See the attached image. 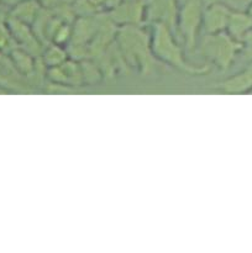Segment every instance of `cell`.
I'll use <instances>...</instances> for the list:
<instances>
[{
  "mask_svg": "<svg viewBox=\"0 0 252 253\" xmlns=\"http://www.w3.org/2000/svg\"><path fill=\"white\" fill-rule=\"evenodd\" d=\"M150 36L152 52L160 63L167 64L175 71L190 77H202L211 71L209 63L193 64L188 62L180 40L166 24H150Z\"/></svg>",
  "mask_w": 252,
  "mask_h": 253,
  "instance_id": "cell-1",
  "label": "cell"
},
{
  "mask_svg": "<svg viewBox=\"0 0 252 253\" xmlns=\"http://www.w3.org/2000/svg\"><path fill=\"white\" fill-rule=\"evenodd\" d=\"M115 41L126 66L142 76L152 73L160 63L152 52L150 31H146L142 25L119 26Z\"/></svg>",
  "mask_w": 252,
  "mask_h": 253,
  "instance_id": "cell-2",
  "label": "cell"
},
{
  "mask_svg": "<svg viewBox=\"0 0 252 253\" xmlns=\"http://www.w3.org/2000/svg\"><path fill=\"white\" fill-rule=\"evenodd\" d=\"M244 42L234 39L227 31L205 34L200 44V52L210 66L219 71H227L242 53Z\"/></svg>",
  "mask_w": 252,
  "mask_h": 253,
  "instance_id": "cell-3",
  "label": "cell"
},
{
  "mask_svg": "<svg viewBox=\"0 0 252 253\" xmlns=\"http://www.w3.org/2000/svg\"><path fill=\"white\" fill-rule=\"evenodd\" d=\"M203 7L202 0H185L178 11V37L189 51L197 46L198 34L202 29Z\"/></svg>",
  "mask_w": 252,
  "mask_h": 253,
  "instance_id": "cell-4",
  "label": "cell"
},
{
  "mask_svg": "<svg viewBox=\"0 0 252 253\" xmlns=\"http://www.w3.org/2000/svg\"><path fill=\"white\" fill-rule=\"evenodd\" d=\"M46 79L53 86L59 88H79L84 85L82 76L81 62L68 58L66 62L56 67L46 69Z\"/></svg>",
  "mask_w": 252,
  "mask_h": 253,
  "instance_id": "cell-5",
  "label": "cell"
},
{
  "mask_svg": "<svg viewBox=\"0 0 252 253\" xmlns=\"http://www.w3.org/2000/svg\"><path fill=\"white\" fill-rule=\"evenodd\" d=\"M146 1L147 0H121L109 10V16L118 26L146 24Z\"/></svg>",
  "mask_w": 252,
  "mask_h": 253,
  "instance_id": "cell-6",
  "label": "cell"
},
{
  "mask_svg": "<svg viewBox=\"0 0 252 253\" xmlns=\"http://www.w3.org/2000/svg\"><path fill=\"white\" fill-rule=\"evenodd\" d=\"M178 11H179V7L177 6L175 0H147L146 1V24L162 22L169 26L178 36Z\"/></svg>",
  "mask_w": 252,
  "mask_h": 253,
  "instance_id": "cell-7",
  "label": "cell"
},
{
  "mask_svg": "<svg viewBox=\"0 0 252 253\" xmlns=\"http://www.w3.org/2000/svg\"><path fill=\"white\" fill-rule=\"evenodd\" d=\"M231 9L227 4L215 2L203 7L202 29L205 34H217L226 31Z\"/></svg>",
  "mask_w": 252,
  "mask_h": 253,
  "instance_id": "cell-8",
  "label": "cell"
},
{
  "mask_svg": "<svg viewBox=\"0 0 252 253\" xmlns=\"http://www.w3.org/2000/svg\"><path fill=\"white\" fill-rule=\"evenodd\" d=\"M214 89L225 94H245L252 91V59L237 73L214 84Z\"/></svg>",
  "mask_w": 252,
  "mask_h": 253,
  "instance_id": "cell-9",
  "label": "cell"
},
{
  "mask_svg": "<svg viewBox=\"0 0 252 253\" xmlns=\"http://www.w3.org/2000/svg\"><path fill=\"white\" fill-rule=\"evenodd\" d=\"M226 31L234 39L244 42L247 35L252 31V16L247 14V11H239V10L231 9Z\"/></svg>",
  "mask_w": 252,
  "mask_h": 253,
  "instance_id": "cell-10",
  "label": "cell"
},
{
  "mask_svg": "<svg viewBox=\"0 0 252 253\" xmlns=\"http://www.w3.org/2000/svg\"><path fill=\"white\" fill-rule=\"evenodd\" d=\"M41 10L42 5L40 4L39 0H24V1L15 5L14 7H11L7 14H9V16L32 26L39 17Z\"/></svg>",
  "mask_w": 252,
  "mask_h": 253,
  "instance_id": "cell-11",
  "label": "cell"
},
{
  "mask_svg": "<svg viewBox=\"0 0 252 253\" xmlns=\"http://www.w3.org/2000/svg\"><path fill=\"white\" fill-rule=\"evenodd\" d=\"M40 58H41L42 63L47 69L51 68V67L59 66L71 57H69L68 48L66 46H61V44H56L51 42V43L44 47Z\"/></svg>",
  "mask_w": 252,
  "mask_h": 253,
  "instance_id": "cell-12",
  "label": "cell"
},
{
  "mask_svg": "<svg viewBox=\"0 0 252 253\" xmlns=\"http://www.w3.org/2000/svg\"><path fill=\"white\" fill-rule=\"evenodd\" d=\"M15 47L17 46L7 25V14L0 10V52L7 54Z\"/></svg>",
  "mask_w": 252,
  "mask_h": 253,
  "instance_id": "cell-13",
  "label": "cell"
},
{
  "mask_svg": "<svg viewBox=\"0 0 252 253\" xmlns=\"http://www.w3.org/2000/svg\"><path fill=\"white\" fill-rule=\"evenodd\" d=\"M0 88L4 89L6 93H12V91H17V93H24V91H30L29 85L21 82H16L14 79L9 78L5 76L4 73L0 72Z\"/></svg>",
  "mask_w": 252,
  "mask_h": 253,
  "instance_id": "cell-14",
  "label": "cell"
},
{
  "mask_svg": "<svg viewBox=\"0 0 252 253\" xmlns=\"http://www.w3.org/2000/svg\"><path fill=\"white\" fill-rule=\"evenodd\" d=\"M1 1V6L7 7V9H11L15 5H17L19 2L24 1V0H0Z\"/></svg>",
  "mask_w": 252,
  "mask_h": 253,
  "instance_id": "cell-15",
  "label": "cell"
},
{
  "mask_svg": "<svg viewBox=\"0 0 252 253\" xmlns=\"http://www.w3.org/2000/svg\"><path fill=\"white\" fill-rule=\"evenodd\" d=\"M230 0H202L203 6H207V5L215 4V2H221V4H227Z\"/></svg>",
  "mask_w": 252,
  "mask_h": 253,
  "instance_id": "cell-16",
  "label": "cell"
},
{
  "mask_svg": "<svg viewBox=\"0 0 252 253\" xmlns=\"http://www.w3.org/2000/svg\"><path fill=\"white\" fill-rule=\"evenodd\" d=\"M246 11H247V14L251 15V16H252V1L250 2V4H249V6H247V10H246Z\"/></svg>",
  "mask_w": 252,
  "mask_h": 253,
  "instance_id": "cell-17",
  "label": "cell"
},
{
  "mask_svg": "<svg viewBox=\"0 0 252 253\" xmlns=\"http://www.w3.org/2000/svg\"><path fill=\"white\" fill-rule=\"evenodd\" d=\"M4 93H6V91H5L4 89H1V88H0V94H4Z\"/></svg>",
  "mask_w": 252,
  "mask_h": 253,
  "instance_id": "cell-18",
  "label": "cell"
},
{
  "mask_svg": "<svg viewBox=\"0 0 252 253\" xmlns=\"http://www.w3.org/2000/svg\"><path fill=\"white\" fill-rule=\"evenodd\" d=\"M0 6H1V1H0Z\"/></svg>",
  "mask_w": 252,
  "mask_h": 253,
  "instance_id": "cell-19",
  "label": "cell"
}]
</instances>
